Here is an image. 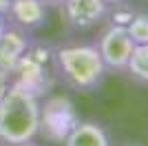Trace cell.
Returning a JSON list of instances; mask_svg holds the SVG:
<instances>
[{"mask_svg": "<svg viewBox=\"0 0 148 146\" xmlns=\"http://www.w3.org/2000/svg\"><path fill=\"white\" fill-rule=\"evenodd\" d=\"M124 146H142V144H124Z\"/></svg>", "mask_w": 148, "mask_h": 146, "instance_id": "cell-19", "label": "cell"}, {"mask_svg": "<svg viewBox=\"0 0 148 146\" xmlns=\"http://www.w3.org/2000/svg\"><path fill=\"white\" fill-rule=\"evenodd\" d=\"M64 13L71 27L80 31L93 29L108 13V5L104 0H64Z\"/></svg>", "mask_w": 148, "mask_h": 146, "instance_id": "cell-6", "label": "cell"}, {"mask_svg": "<svg viewBox=\"0 0 148 146\" xmlns=\"http://www.w3.org/2000/svg\"><path fill=\"white\" fill-rule=\"evenodd\" d=\"M9 5H11V0H0V13H2V16H7Z\"/></svg>", "mask_w": 148, "mask_h": 146, "instance_id": "cell-14", "label": "cell"}, {"mask_svg": "<svg viewBox=\"0 0 148 146\" xmlns=\"http://www.w3.org/2000/svg\"><path fill=\"white\" fill-rule=\"evenodd\" d=\"M7 89H9V73H5L0 69V100H2V95L7 93Z\"/></svg>", "mask_w": 148, "mask_h": 146, "instance_id": "cell-13", "label": "cell"}, {"mask_svg": "<svg viewBox=\"0 0 148 146\" xmlns=\"http://www.w3.org/2000/svg\"><path fill=\"white\" fill-rule=\"evenodd\" d=\"M27 49H29V42H27V36L22 31L7 29L2 33V38H0V69L11 75L20 60V55L25 53Z\"/></svg>", "mask_w": 148, "mask_h": 146, "instance_id": "cell-8", "label": "cell"}, {"mask_svg": "<svg viewBox=\"0 0 148 146\" xmlns=\"http://www.w3.org/2000/svg\"><path fill=\"white\" fill-rule=\"evenodd\" d=\"M7 31V20H5V16L0 13V38H2V33Z\"/></svg>", "mask_w": 148, "mask_h": 146, "instance_id": "cell-15", "label": "cell"}, {"mask_svg": "<svg viewBox=\"0 0 148 146\" xmlns=\"http://www.w3.org/2000/svg\"><path fill=\"white\" fill-rule=\"evenodd\" d=\"M130 18H133V11H130V9H115V13H113V24L126 27Z\"/></svg>", "mask_w": 148, "mask_h": 146, "instance_id": "cell-12", "label": "cell"}, {"mask_svg": "<svg viewBox=\"0 0 148 146\" xmlns=\"http://www.w3.org/2000/svg\"><path fill=\"white\" fill-rule=\"evenodd\" d=\"M40 124V97L29 93L16 82L0 100V142L18 146L31 142L38 135Z\"/></svg>", "mask_w": 148, "mask_h": 146, "instance_id": "cell-1", "label": "cell"}, {"mask_svg": "<svg viewBox=\"0 0 148 146\" xmlns=\"http://www.w3.org/2000/svg\"><path fill=\"white\" fill-rule=\"evenodd\" d=\"M64 146H111L108 133L97 122H77L66 135Z\"/></svg>", "mask_w": 148, "mask_h": 146, "instance_id": "cell-9", "label": "cell"}, {"mask_svg": "<svg viewBox=\"0 0 148 146\" xmlns=\"http://www.w3.org/2000/svg\"><path fill=\"white\" fill-rule=\"evenodd\" d=\"M56 60L62 78L77 91L97 89L106 75V64L95 44L62 47L56 51Z\"/></svg>", "mask_w": 148, "mask_h": 146, "instance_id": "cell-2", "label": "cell"}, {"mask_svg": "<svg viewBox=\"0 0 148 146\" xmlns=\"http://www.w3.org/2000/svg\"><path fill=\"white\" fill-rule=\"evenodd\" d=\"M47 64H49V51L44 47H29L20 55L18 64L13 69V75H16L13 82L27 89L29 93H33L36 97L44 95L51 89Z\"/></svg>", "mask_w": 148, "mask_h": 146, "instance_id": "cell-4", "label": "cell"}, {"mask_svg": "<svg viewBox=\"0 0 148 146\" xmlns=\"http://www.w3.org/2000/svg\"><path fill=\"white\" fill-rule=\"evenodd\" d=\"M80 122L75 104L66 95H51L40 104V124L38 135L49 142H64L73 126Z\"/></svg>", "mask_w": 148, "mask_h": 146, "instance_id": "cell-3", "label": "cell"}, {"mask_svg": "<svg viewBox=\"0 0 148 146\" xmlns=\"http://www.w3.org/2000/svg\"><path fill=\"white\" fill-rule=\"evenodd\" d=\"M106 5H119V2H124V0H104Z\"/></svg>", "mask_w": 148, "mask_h": 146, "instance_id": "cell-17", "label": "cell"}, {"mask_svg": "<svg viewBox=\"0 0 148 146\" xmlns=\"http://www.w3.org/2000/svg\"><path fill=\"white\" fill-rule=\"evenodd\" d=\"M44 5H62V2H64V0H42Z\"/></svg>", "mask_w": 148, "mask_h": 146, "instance_id": "cell-16", "label": "cell"}, {"mask_svg": "<svg viewBox=\"0 0 148 146\" xmlns=\"http://www.w3.org/2000/svg\"><path fill=\"white\" fill-rule=\"evenodd\" d=\"M126 31L135 44H148V13H133Z\"/></svg>", "mask_w": 148, "mask_h": 146, "instance_id": "cell-11", "label": "cell"}, {"mask_svg": "<svg viewBox=\"0 0 148 146\" xmlns=\"http://www.w3.org/2000/svg\"><path fill=\"white\" fill-rule=\"evenodd\" d=\"M7 16L25 29H38L47 20V5L42 0H11Z\"/></svg>", "mask_w": 148, "mask_h": 146, "instance_id": "cell-7", "label": "cell"}, {"mask_svg": "<svg viewBox=\"0 0 148 146\" xmlns=\"http://www.w3.org/2000/svg\"><path fill=\"white\" fill-rule=\"evenodd\" d=\"M18 146H38V144H31V142H25V144H18Z\"/></svg>", "mask_w": 148, "mask_h": 146, "instance_id": "cell-18", "label": "cell"}, {"mask_svg": "<svg viewBox=\"0 0 148 146\" xmlns=\"http://www.w3.org/2000/svg\"><path fill=\"white\" fill-rule=\"evenodd\" d=\"M126 69L135 80L148 84V44H135L133 47V53L128 58Z\"/></svg>", "mask_w": 148, "mask_h": 146, "instance_id": "cell-10", "label": "cell"}, {"mask_svg": "<svg viewBox=\"0 0 148 146\" xmlns=\"http://www.w3.org/2000/svg\"><path fill=\"white\" fill-rule=\"evenodd\" d=\"M133 47H135V42L130 40L126 27H122V24H111L97 42V51L104 60L106 69H115V71L126 69Z\"/></svg>", "mask_w": 148, "mask_h": 146, "instance_id": "cell-5", "label": "cell"}]
</instances>
